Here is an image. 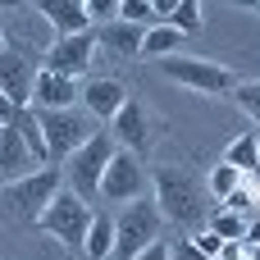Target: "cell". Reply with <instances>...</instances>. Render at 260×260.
I'll return each mask as SVG.
<instances>
[{"label":"cell","mask_w":260,"mask_h":260,"mask_svg":"<svg viewBox=\"0 0 260 260\" xmlns=\"http://www.w3.org/2000/svg\"><path fill=\"white\" fill-rule=\"evenodd\" d=\"M14 128H18V137L27 142V151H32L41 165H50V151H46V137H41V123H37V110H32V105L14 114Z\"/></svg>","instance_id":"cell-20"},{"label":"cell","mask_w":260,"mask_h":260,"mask_svg":"<svg viewBox=\"0 0 260 260\" xmlns=\"http://www.w3.org/2000/svg\"><path fill=\"white\" fill-rule=\"evenodd\" d=\"M0 50H5V32H0Z\"/></svg>","instance_id":"cell-38"},{"label":"cell","mask_w":260,"mask_h":260,"mask_svg":"<svg viewBox=\"0 0 260 260\" xmlns=\"http://www.w3.org/2000/svg\"><path fill=\"white\" fill-rule=\"evenodd\" d=\"M110 137H114L123 151H142V146L151 142V119H146V110H142L133 96H128L123 110L110 119Z\"/></svg>","instance_id":"cell-14"},{"label":"cell","mask_w":260,"mask_h":260,"mask_svg":"<svg viewBox=\"0 0 260 260\" xmlns=\"http://www.w3.org/2000/svg\"><path fill=\"white\" fill-rule=\"evenodd\" d=\"M142 37H146V27H142V23H123V18L96 27V41H101L105 50H114L119 59H137V55H142Z\"/></svg>","instance_id":"cell-16"},{"label":"cell","mask_w":260,"mask_h":260,"mask_svg":"<svg viewBox=\"0 0 260 260\" xmlns=\"http://www.w3.org/2000/svg\"><path fill=\"white\" fill-rule=\"evenodd\" d=\"M32 5H37V0H32Z\"/></svg>","instance_id":"cell-39"},{"label":"cell","mask_w":260,"mask_h":260,"mask_svg":"<svg viewBox=\"0 0 260 260\" xmlns=\"http://www.w3.org/2000/svg\"><path fill=\"white\" fill-rule=\"evenodd\" d=\"M123 101H128V87H123L119 78H87V82H82V96H78V105H82L91 119H105V123L123 110Z\"/></svg>","instance_id":"cell-11"},{"label":"cell","mask_w":260,"mask_h":260,"mask_svg":"<svg viewBox=\"0 0 260 260\" xmlns=\"http://www.w3.org/2000/svg\"><path fill=\"white\" fill-rule=\"evenodd\" d=\"M219 260H251V247H247V242H224Z\"/></svg>","instance_id":"cell-29"},{"label":"cell","mask_w":260,"mask_h":260,"mask_svg":"<svg viewBox=\"0 0 260 260\" xmlns=\"http://www.w3.org/2000/svg\"><path fill=\"white\" fill-rule=\"evenodd\" d=\"M64 187V169L59 165H41L32 169L27 178H14V183H0V215L18 219V224H37L41 210L50 206V197Z\"/></svg>","instance_id":"cell-1"},{"label":"cell","mask_w":260,"mask_h":260,"mask_svg":"<svg viewBox=\"0 0 260 260\" xmlns=\"http://www.w3.org/2000/svg\"><path fill=\"white\" fill-rule=\"evenodd\" d=\"M110 155H114V137H110V133H91V137L59 165V169H64V187H73L82 201H96V197H101V174H105Z\"/></svg>","instance_id":"cell-4"},{"label":"cell","mask_w":260,"mask_h":260,"mask_svg":"<svg viewBox=\"0 0 260 260\" xmlns=\"http://www.w3.org/2000/svg\"><path fill=\"white\" fill-rule=\"evenodd\" d=\"M219 160H229L233 169H242V178H247V174L256 178V174H260V128H251V133H242L238 142H229Z\"/></svg>","instance_id":"cell-18"},{"label":"cell","mask_w":260,"mask_h":260,"mask_svg":"<svg viewBox=\"0 0 260 260\" xmlns=\"http://www.w3.org/2000/svg\"><path fill=\"white\" fill-rule=\"evenodd\" d=\"M37 123H41V137H46V151H50V165H64L96 128H91V114L69 105V110H37Z\"/></svg>","instance_id":"cell-7"},{"label":"cell","mask_w":260,"mask_h":260,"mask_svg":"<svg viewBox=\"0 0 260 260\" xmlns=\"http://www.w3.org/2000/svg\"><path fill=\"white\" fill-rule=\"evenodd\" d=\"M37 9L46 14V23L55 27V37H73V32H91V14L82 0H37Z\"/></svg>","instance_id":"cell-15"},{"label":"cell","mask_w":260,"mask_h":260,"mask_svg":"<svg viewBox=\"0 0 260 260\" xmlns=\"http://www.w3.org/2000/svg\"><path fill=\"white\" fill-rule=\"evenodd\" d=\"M82 5H87L91 23L101 27V23H114V14H119V5H123V0H82Z\"/></svg>","instance_id":"cell-28"},{"label":"cell","mask_w":260,"mask_h":260,"mask_svg":"<svg viewBox=\"0 0 260 260\" xmlns=\"http://www.w3.org/2000/svg\"><path fill=\"white\" fill-rule=\"evenodd\" d=\"M78 96H82L78 78L37 69V82H32V110H69V105H78Z\"/></svg>","instance_id":"cell-12"},{"label":"cell","mask_w":260,"mask_h":260,"mask_svg":"<svg viewBox=\"0 0 260 260\" xmlns=\"http://www.w3.org/2000/svg\"><path fill=\"white\" fill-rule=\"evenodd\" d=\"M14 114H18V110H14V105H9V96L0 91V123H14Z\"/></svg>","instance_id":"cell-33"},{"label":"cell","mask_w":260,"mask_h":260,"mask_svg":"<svg viewBox=\"0 0 260 260\" xmlns=\"http://www.w3.org/2000/svg\"><path fill=\"white\" fill-rule=\"evenodd\" d=\"M187 242H192L201 256H210V260H219V251H224V238H219L215 229H201V233H197V238H187Z\"/></svg>","instance_id":"cell-27"},{"label":"cell","mask_w":260,"mask_h":260,"mask_svg":"<svg viewBox=\"0 0 260 260\" xmlns=\"http://www.w3.org/2000/svg\"><path fill=\"white\" fill-rule=\"evenodd\" d=\"M133 260H169V242H160V238H155V242H151L146 251H137Z\"/></svg>","instance_id":"cell-30"},{"label":"cell","mask_w":260,"mask_h":260,"mask_svg":"<svg viewBox=\"0 0 260 260\" xmlns=\"http://www.w3.org/2000/svg\"><path fill=\"white\" fill-rule=\"evenodd\" d=\"M233 187H242V169H233L229 160H219V165L210 169V197H215V201H224Z\"/></svg>","instance_id":"cell-22"},{"label":"cell","mask_w":260,"mask_h":260,"mask_svg":"<svg viewBox=\"0 0 260 260\" xmlns=\"http://www.w3.org/2000/svg\"><path fill=\"white\" fill-rule=\"evenodd\" d=\"M14 5H23V0H0V9H14Z\"/></svg>","instance_id":"cell-35"},{"label":"cell","mask_w":260,"mask_h":260,"mask_svg":"<svg viewBox=\"0 0 260 260\" xmlns=\"http://www.w3.org/2000/svg\"><path fill=\"white\" fill-rule=\"evenodd\" d=\"M110 251H114V215H91V229H87L82 256H91V260H110Z\"/></svg>","instance_id":"cell-19"},{"label":"cell","mask_w":260,"mask_h":260,"mask_svg":"<svg viewBox=\"0 0 260 260\" xmlns=\"http://www.w3.org/2000/svg\"><path fill=\"white\" fill-rule=\"evenodd\" d=\"M219 206H224V210H233V215H242V219H247V215H256V192H251V187H233V192H229V197H224V201H219Z\"/></svg>","instance_id":"cell-26"},{"label":"cell","mask_w":260,"mask_h":260,"mask_svg":"<svg viewBox=\"0 0 260 260\" xmlns=\"http://www.w3.org/2000/svg\"><path fill=\"white\" fill-rule=\"evenodd\" d=\"M206 229H215L224 242H242L247 219H242V215H233V210H224V206H215V210H210V219H206Z\"/></svg>","instance_id":"cell-21"},{"label":"cell","mask_w":260,"mask_h":260,"mask_svg":"<svg viewBox=\"0 0 260 260\" xmlns=\"http://www.w3.org/2000/svg\"><path fill=\"white\" fill-rule=\"evenodd\" d=\"M146 187H151V174H146V165L137 160V151L114 146V155H110V165H105V174H101V197H105L110 206H128V201H137V197H146Z\"/></svg>","instance_id":"cell-8"},{"label":"cell","mask_w":260,"mask_h":260,"mask_svg":"<svg viewBox=\"0 0 260 260\" xmlns=\"http://www.w3.org/2000/svg\"><path fill=\"white\" fill-rule=\"evenodd\" d=\"M151 183H155V206L169 224H192L197 219V206H201V187L197 178L183 169V165H160L151 169Z\"/></svg>","instance_id":"cell-6"},{"label":"cell","mask_w":260,"mask_h":260,"mask_svg":"<svg viewBox=\"0 0 260 260\" xmlns=\"http://www.w3.org/2000/svg\"><path fill=\"white\" fill-rule=\"evenodd\" d=\"M229 96H233V101H238V105L251 114V123L260 128V78H251V82H238Z\"/></svg>","instance_id":"cell-24"},{"label":"cell","mask_w":260,"mask_h":260,"mask_svg":"<svg viewBox=\"0 0 260 260\" xmlns=\"http://www.w3.org/2000/svg\"><path fill=\"white\" fill-rule=\"evenodd\" d=\"M165 23H174L183 37H187V32H197V27H201V0H178V5L169 9V18H165Z\"/></svg>","instance_id":"cell-23"},{"label":"cell","mask_w":260,"mask_h":260,"mask_svg":"<svg viewBox=\"0 0 260 260\" xmlns=\"http://www.w3.org/2000/svg\"><path fill=\"white\" fill-rule=\"evenodd\" d=\"M169 260H210V256H201L192 242H178V247H169Z\"/></svg>","instance_id":"cell-31"},{"label":"cell","mask_w":260,"mask_h":260,"mask_svg":"<svg viewBox=\"0 0 260 260\" xmlns=\"http://www.w3.org/2000/svg\"><path fill=\"white\" fill-rule=\"evenodd\" d=\"M183 41H187V37H183L174 23L155 18V23L146 27V37H142V55H137V59H165V55H178Z\"/></svg>","instance_id":"cell-17"},{"label":"cell","mask_w":260,"mask_h":260,"mask_svg":"<svg viewBox=\"0 0 260 260\" xmlns=\"http://www.w3.org/2000/svg\"><path fill=\"white\" fill-rule=\"evenodd\" d=\"M238 5H242V9H260V0H238Z\"/></svg>","instance_id":"cell-34"},{"label":"cell","mask_w":260,"mask_h":260,"mask_svg":"<svg viewBox=\"0 0 260 260\" xmlns=\"http://www.w3.org/2000/svg\"><path fill=\"white\" fill-rule=\"evenodd\" d=\"M114 18H123V23H142V27H151V23H155V9H151V0H123Z\"/></svg>","instance_id":"cell-25"},{"label":"cell","mask_w":260,"mask_h":260,"mask_svg":"<svg viewBox=\"0 0 260 260\" xmlns=\"http://www.w3.org/2000/svg\"><path fill=\"white\" fill-rule=\"evenodd\" d=\"M251 192H256V210H260V178H256V187H251Z\"/></svg>","instance_id":"cell-36"},{"label":"cell","mask_w":260,"mask_h":260,"mask_svg":"<svg viewBox=\"0 0 260 260\" xmlns=\"http://www.w3.org/2000/svg\"><path fill=\"white\" fill-rule=\"evenodd\" d=\"M160 229H165V215H160V206L151 197L128 201L119 210V219H114V251H110V260H133L137 251H146L160 238Z\"/></svg>","instance_id":"cell-2"},{"label":"cell","mask_w":260,"mask_h":260,"mask_svg":"<svg viewBox=\"0 0 260 260\" xmlns=\"http://www.w3.org/2000/svg\"><path fill=\"white\" fill-rule=\"evenodd\" d=\"M37 69H41V64H37L27 50H18V46H5V50H0V91L9 96L14 110H27V105H32Z\"/></svg>","instance_id":"cell-9"},{"label":"cell","mask_w":260,"mask_h":260,"mask_svg":"<svg viewBox=\"0 0 260 260\" xmlns=\"http://www.w3.org/2000/svg\"><path fill=\"white\" fill-rule=\"evenodd\" d=\"M155 69L169 78V82H178V87H192V91H201V96H229L233 87H238V78H233V69H224L219 59H197V55H165V59H155Z\"/></svg>","instance_id":"cell-5"},{"label":"cell","mask_w":260,"mask_h":260,"mask_svg":"<svg viewBox=\"0 0 260 260\" xmlns=\"http://www.w3.org/2000/svg\"><path fill=\"white\" fill-rule=\"evenodd\" d=\"M251 260H260V242H256V247H251Z\"/></svg>","instance_id":"cell-37"},{"label":"cell","mask_w":260,"mask_h":260,"mask_svg":"<svg viewBox=\"0 0 260 260\" xmlns=\"http://www.w3.org/2000/svg\"><path fill=\"white\" fill-rule=\"evenodd\" d=\"M91 201H82L73 187H59L55 197H50V206L41 210V229L55 238V242H64L69 251H82V242H87V229H91Z\"/></svg>","instance_id":"cell-3"},{"label":"cell","mask_w":260,"mask_h":260,"mask_svg":"<svg viewBox=\"0 0 260 260\" xmlns=\"http://www.w3.org/2000/svg\"><path fill=\"white\" fill-rule=\"evenodd\" d=\"M242 242H247V247H256V242H260V210H256V215H247V233H242Z\"/></svg>","instance_id":"cell-32"},{"label":"cell","mask_w":260,"mask_h":260,"mask_svg":"<svg viewBox=\"0 0 260 260\" xmlns=\"http://www.w3.org/2000/svg\"><path fill=\"white\" fill-rule=\"evenodd\" d=\"M32 169H41V160L27 151V142L18 137V128H14V123H0V183L27 178Z\"/></svg>","instance_id":"cell-13"},{"label":"cell","mask_w":260,"mask_h":260,"mask_svg":"<svg viewBox=\"0 0 260 260\" xmlns=\"http://www.w3.org/2000/svg\"><path fill=\"white\" fill-rule=\"evenodd\" d=\"M91 55H96V27L91 32H73V37H55V46L46 50L41 69L64 73V78H82L91 69Z\"/></svg>","instance_id":"cell-10"}]
</instances>
